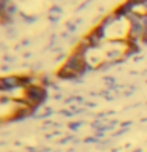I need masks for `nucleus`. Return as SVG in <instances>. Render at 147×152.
<instances>
[{
	"instance_id": "nucleus-1",
	"label": "nucleus",
	"mask_w": 147,
	"mask_h": 152,
	"mask_svg": "<svg viewBox=\"0 0 147 152\" xmlns=\"http://www.w3.org/2000/svg\"><path fill=\"white\" fill-rule=\"evenodd\" d=\"M25 98L32 106H35V104L41 103L43 98H44V89L40 87V86H30V87L25 89Z\"/></svg>"
}]
</instances>
